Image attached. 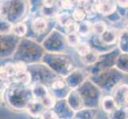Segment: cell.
<instances>
[{"label":"cell","mask_w":128,"mask_h":119,"mask_svg":"<svg viewBox=\"0 0 128 119\" xmlns=\"http://www.w3.org/2000/svg\"><path fill=\"white\" fill-rule=\"evenodd\" d=\"M72 19V17L67 12H63L57 15V22L59 23L60 25L63 26V27H64L66 25L68 24Z\"/></svg>","instance_id":"obj_13"},{"label":"cell","mask_w":128,"mask_h":119,"mask_svg":"<svg viewBox=\"0 0 128 119\" xmlns=\"http://www.w3.org/2000/svg\"><path fill=\"white\" fill-rule=\"evenodd\" d=\"M117 32L114 29H107L106 31L100 36V40L104 45H113L116 42Z\"/></svg>","instance_id":"obj_4"},{"label":"cell","mask_w":128,"mask_h":119,"mask_svg":"<svg viewBox=\"0 0 128 119\" xmlns=\"http://www.w3.org/2000/svg\"><path fill=\"white\" fill-rule=\"evenodd\" d=\"M65 81L62 78H58L52 83V89L54 90H61L65 87Z\"/></svg>","instance_id":"obj_18"},{"label":"cell","mask_w":128,"mask_h":119,"mask_svg":"<svg viewBox=\"0 0 128 119\" xmlns=\"http://www.w3.org/2000/svg\"><path fill=\"white\" fill-rule=\"evenodd\" d=\"M86 12L84 11L83 8H77L75 9L72 12V17L73 20H75L77 22H80V21H84L86 17Z\"/></svg>","instance_id":"obj_14"},{"label":"cell","mask_w":128,"mask_h":119,"mask_svg":"<svg viewBox=\"0 0 128 119\" xmlns=\"http://www.w3.org/2000/svg\"><path fill=\"white\" fill-rule=\"evenodd\" d=\"M48 26V23L46 18L42 17H38L35 18L31 24V27L33 31L35 33L41 34L46 31Z\"/></svg>","instance_id":"obj_5"},{"label":"cell","mask_w":128,"mask_h":119,"mask_svg":"<svg viewBox=\"0 0 128 119\" xmlns=\"http://www.w3.org/2000/svg\"><path fill=\"white\" fill-rule=\"evenodd\" d=\"M41 118H58V115L52 109H46L40 117Z\"/></svg>","instance_id":"obj_19"},{"label":"cell","mask_w":128,"mask_h":119,"mask_svg":"<svg viewBox=\"0 0 128 119\" xmlns=\"http://www.w3.org/2000/svg\"><path fill=\"white\" fill-rule=\"evenodd\" d=\"M46 110V108L44 107V105L41 101L38 99H32L27 103L26 106V111L33 117H38L40 118L43 112Z\"/></svg>","instance_id":"obj_2"},{"label":"cell","mask_w":128,"mask_h":119,"mask_svg":"<svg viewBox=\"0 0 128 119\" xmlns=\"http://www.w3.org/2000/svg\"><path fill=\"white\" fill-rule=\"evenodd\" d=\"M76 2L77 0H60V6L64 10H70Z\"/></svg>","instance_id":"obj_16"},{"label":"cell","mask_w":128,"mask_h":119,"mask_svg":"<svg viewBox=\"0 0 128 119\" xmlns=\"http://www.w3.org/2000/svg\"><path fill=\"white\" fill-rule=\"evenodd\" d=\"M43 5L47 8H52L56 4V0H42Z\"/></svg>","instance_id":"obj_21"},{"label":"cell","mask_w":128,"mask_h":119,"mask_svg":"<svg viewBox=\"0 0 128 119\" xmlns=\"http://www.w3.org/2000/svg\"><path fill=\"white\" fill-rule=\"evenodd\" d=\"M27 33V26L24 22H18L13 26L12 33L17 37H23Z\"/></svg>","instance_id":"obj_10"},{"label":"cell","mask_w":128,"mask_h":119,"mask_svg":"<svg viewBox=\"0 0 128 119\" xmlns=\"http://www.w3.org/2000/svg\"><path fill=\"white\" fill-rule=\"evenodd\" d=\"M117 5L116 0H98L96 6L97 13L104 16L111 15L116 12Z\"/></svg>","instance_id":"obj_1"},{"label":"cell","mask_w":128,"mask_h":119,"mask_svg":"<svg viewBox=\"0 0 128 119\" xmlns=\"http://www.w3.org/2000/svg\"><path fill=\"white\" fill-rule=\"evenodd\" d=\"M13 80L15 83H20L22 85H27L31 81V75L27 71L17 74L13 77Z\"/></svg>","instance_id":"obj_8"},{"label":"cell","mask_w":128,"mask_h":119,"mask_svg":"<svg viewBox=\"0 0 128 119\" xmlns=\"http://www.w3.org/2000/svg\"><path fill=\"white\" fill-rule=\"evenodd\" d=\"M78 23L77 21L75 20H72L68 24H67L64 26L65 29V32L67 33H74V32H77V29H78Z\"/></svg>","instance_id":"obj_17"},{"label":"cell","mask_w":128,"mask_h":119,"mask_svg":"<svg viewBox=\"0 0 128 119\" xmlns=\"http://www.w3.org/2000/svg\"><path fill=\"white\" fill-rule=\"evenodd\" d=\"M124 103H125V104H126V105H127V106H128V91H127V92H126V95H125Z\"/></svg>","instance_id":"obj_23"},{"label":"cell","mask_w":128,"mask_h":119,"mask_svg":"<svg viewBox=\"0 0 128 119\" xmlns=\"http://www.w3.org/2000/svg\"><path fill=\"white\" fill-rule=\"evenodd\" d=\"M116 2L121 8H128V0H116Z\"/></svg>","instance_id":"obj_22"},{"label":"cell","mask_w":128,"mask_h":119,"mask_svg":"<svg viewBox=\"0 0 128 119\" xmlns=\"http://www.w3.org/2000/svg\"><path fill=\"white\" fill-rule=\"evenodd\" d=\"M41 102L46 109H52L56 105V100L54 97L50 95H48L46 97H45Z\"/></svg>","instance_id":"obj_15"},{"label":"cell","mask_w":128,"mask_h":119,"mask_svg":"<svg viewBox=\"0 0 128 119\" xmlns=\"http://www.w3.org/2000/svg\"><path fill=\"white\" fill-rule=\"evenodd\" d=\"M76 50L80 57H82L89 54L92 52V48L89 44L87 42H80L76 46Z\"/></svg>","instance_id":"obj_11"},{"label":"cell","mask_w":128,"mask_h":119,"mask_svg":"<svg viewBox=\"0 0 128 119\" xmlns=\"http://www.w3.org/2000/svg\"><path fill=\"white\" fill-rule=\"evenodd\" d=\"M108 29V25L104 21H97L96 22L92 23V33H95L97 36L102 35L106 30Z\"/></svg>","instance_id":"obj_9"},{"label":"cell","mask_w":128,"mask_h":119,"mask_svg":"<svg viewBox=\"0 0 128 119\" xmlns=\"http://www.w3.org/2000/svg\"><path fill=\"white\" fill-rule=\"evenodd\" d=\"M14 64H15V67H16V69H17V74L27 71L26 65L23 62H22V61H18V62H16ZM16 75H15V76H16Z\"/></svg>","instance_id":"obj_20"},{"label":"cell","mask_w":128,"mask_h":119,"mask_svg":"<svg viewBox=\"0 0 128 119\" xmlns=\"http://www.w3.org/2000/svg\"><path fill=\"white\" fill-rule=\"evenodd\" d=\"M32 93L35 99L42 101L45 97H46L48 94L47 88L42 84H37L33 87Z\"/></svg>","instance_id":"obj_6"},{"label":"cell","mask_w":128,"mask_h":119,"mask_svg":"<svg viewBox=\"0 0 128 119\" xmlns=\"http://www.w3.org/2000/svg\"><path fill=\"white\" fill-rule=\"evenodd\" d=\"M77 33L82 37H87L92 33V23L89 21H82L78 23Z\"/></svg>","instance_id":"obj_7"},{"label":"cell","mask_w":128,"mask_h":119,"mask_svg":"<svg viewBox=\"0 0 128 119\" xmlns=\"http://www.w3.org/2000/svg\"><path fill=\"white\" fill-rule=\"evenodd\" d=\"M79 35L80 34L77 32L67 33V35H66V41H67V43L70 46L76 47L80 42V38Z\"/></svg>","instance_id":"obj_12"},{"label":"cell","mask_w":128,"mask_h":119,"mask_svg":"<svg viewBox=\"0 0 128 119\" xmlns=\"http://www.w3.org/2000/svg\"><path fill=\"white\" fill-rule=\"evenodd\" d=\"M102 108L108 114H112L118 107V105L116 103L114 98L112 96H105L102 99Z\"/></svg>","instance_id":"obj_3"}]
</instances>
